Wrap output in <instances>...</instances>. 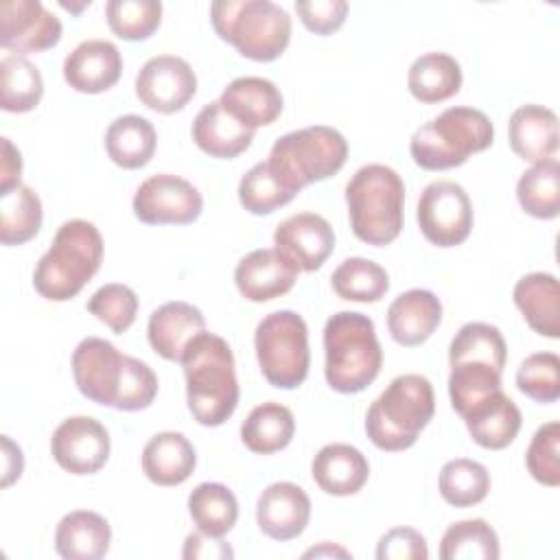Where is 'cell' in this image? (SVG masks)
<instances>
[{"instance_id": "8", "label": "cell", "mask_w": 560, "mask_h": 560, "mask_svg": "<svg viewBox=\"0 0 560 560\" xmlns=\"http://www.w3.org/2000/svg\"><path fill=\"white\" fill-rule=\"evenodd\" d=\"M348 158V142L335 127L313 125L280 136L267 158L269 168L298 195L304 186L322 182L341 171Z\"/></svg>"}, {"instance_id": "11", "label": "cell", "mask_w": 560, "mask_h": 560, "mask_svg": "<svg viewBox=\"0 0 560 560\" xmlns=\"http://www.w3.org/2000/svg\"><path fill=\"white\" fill-rule=\"evenodd\" d=\"M131 206L147 225H186L201 214L203 197L188 179L158 173L138 186Z\"/></svg>"}, {"instance_id": "1", "label": "cell", "mask_w": 560, "mask_h": 560, "mask_svg": "<svg viewBox=\"0 0 560 560\" xmlns=\"http://www.w3.org/2000/svg\"><path fill=\"white\" fill-rule=\"evenodd\" d=\"M186 400L192 418L203 427L223 424L238 405V381L230 343L201 330L182 354Z\"/></svg>"}, {"instance_id": "10", "label": "cell", "mask_w": 560, "mask_h": 560, "mask_svg": "<svg viewBox=\"0 0 560 560\" xmlns=\"http://www.w3.org/2000/svg\"><path fill=\"white\" fill-rule=\"evenodd\" d=\"M418 225L422 236L438 247H455L470 236L472 203L466 190L451 179L424 186L418 199Z\"/></svg>"}, {"instance_id": "23", "label": "cell", "mask_w": 560, "mask_h": 560, "mask_svg": "<svg viewBox=\"0 0 560 560\" xmlns=\"http://www.w3.org/2000/svg\"><path fill=\"white\" fill-rule=\"evenodd\" d=\"M221 107L241 125L258 129L271 125L282 112V94L273 81L262 77H238L223 90Z\"/></svg>"}, {"instance_id": "44", "label": "cell", "mask_w": 560, "mask_h": 560, "mask_svg": "<svg viewBox=\"0 0 560 560\" xmlns=\"http://www.w3.org/2000/svg\"><path fill=\"white\" fill-rule=\"evenodd\" d=\"M516 387L527 398L547 405L556 402L560 396V359L556 352H534L529 354L518 372Z\"/></svg>"}, {"instance_id": "24", "label": "cell", "mask_w": 560, "mask_h": 560, "mask_svg": "<svg viewBox=\"0 0 560 560\" xmlns=\"http://www.w3.org/2000/svg\"><path fill=\"white\" fill-rule=\"evenodd\" d=\"M311 475L319 490L326 494L350 497L365 486L370 477V464L357 446L337 442L317 451L311 462Z\"/></svg>"}, {"instance_id": "9", "label": "cell", "mask_w": 560, "mask_h": 560, "mask_svg": "<svg viewBox=\"0 0 560 560\" xmlns=\"http://www.w3.org/2000/svg\"><path fill=\"white\" fill-rule=\"evenodd\" d=\"M256 359L262 376L278 389H295L308 374V328L295 311L265 315L254 332Z\"/></svg>"}, {"instance_id": "4", "label": "cell", "mask_w": 560, "mask_h": 560, "mask_svg": "<svg viewBox=\"0 0 560 560\" xmlns=\"http://www.w3.org/2000/svg\"><path fill=\"white\" fill-rule=\"evenodd\" d=\"M346 203L354 236L383 247L398 238L405 219V184L385 164L361 166L346 184Z\"/></svg>"}, {"instance_id": "32", "label": "cell", "mask_w": 560, "mask_h": 560, "mask_svg": "<svg viewBox=\"0 0 560 560\" xmlns=\"http://www.w3.org/2000/svg\"><path fill=\"white\" fill-rule=\"evenodd\" d=\"M295 433L293 411L280 402H262L241 424L243 444L258 455L278 453L289 446Z\"/></svg>"}, {"instance_id": "50", "label": "cell", "mask_w": 560, "mask_h": 560, "mask_svg": "<svg viewBox=\"0 0 560 560\" xmlns=\"http://www.w3.org/2000/svg\"><path fill=\"white\" fill-rule=\"evenodd\" d=\"M234 551L228 542L221 540V536H208L203 532H195L186 536L182 558L192 560V558H232Z\"/></svg>"}, {"instance_id": "51", "label": "cell", "mask_w": 560, "mask_h": 560, "mask_svg": "<svg viewBox=\"0 0 560 560\" xmlns=\"http://www.w3.org/2000/svg\"><path fill=\"white\" fill-rule=\"evenodd\" d=\"M22 155L9 138H2V162H0V195L22 186Z\"/></svg>"}, {"instance_id": "21", "label": "cell", "mask_w": 560, "mask_h": 560, "mask_svg": "<svg viewBox=\"0 0 560 560\" xmlns=\"http://www.w3.org/2000/svg\"><path fill=\"white\" fill-rule=\"evenodd\" d=\"M508 138L512 151L532 164L551 160L558 151V116L536 103L521 105L510 116Z\"/></svg>"}, {"instance_id": "20", "label": "cell", "mask_w": 560, "mask_h": 560, "mask_svg": "<svg viewBox=\"0 0 560 560\" xmlns=\"http://www.w3.org/2000/svg\"><path fill=\"white\" fill-rule=\"evenodd\" d=\"M442 322V302L427 289L400 293L387 308V328L396 343L413 348L424 343Z\"/></svg>"}, {"instance_id": "34", "label": "cell", "mask_w": 560, "mask_h": 560, "mask_svg": "<svg viewBox=\"0 0 560 560\" xmlns=\"http://www.w3.org/2000/svg\"><path fill=\"white\" fill-rule=\"evenodd\" d=\"M44 94L39 68L22 55H4L0 61V107L24 114L37 107Z\"/></svg>"}, {"instance_id": "42", "label": "cell", "mask_w": 560, "mask_h": 560, "mask_svg": "<svg viewBox=\"0 0 560 560\" xmlns=\"http://www.w3.org/2000/svg\"><path fill=\"white\" fill-rule=\"evenodd\" d=\"M105 18L114 35L127 42L151 37L162 22V2L158 0H109Z\"/></svg>"}, {"instance_id": "5", "label": "cell", "mask_w": 560, "mask_h": 560, "mask_svg": "<svg viewBox=\"0 0 560 560\" xmlns=\"http://www.w3.org/2000/svg\"><path fill=\"white\" fill-rule=\"evenodd\" d=\"M435 411L433 387L427 376H396L385 392L370 405L365 416V433L381 451H405L416 444L420 431Z\"/></svg>"}, {"instance_id": "47", "label": "cell", "mask_w": 560, "mask_h": 560, "mask_svg": "<svg viewBox=\"0 0 560 560\" xmlns=\"http://www.w3.org/2000/svg\"><path fill=\"white\" fill-rule=\"evenodd\" d=\"M158 396V376L140 359L127 354V372L114 409L118 411H140L147 409Z\"/></svg>"}, {"instance_id": "13", "label": "cell", "mask_w": 560, "mask_h": 560, "mask_svg": "<svg viewBox=\"0 0 560 560\" xmlns=\"http://www.w3.org/2000/svg\"><path fill=\"white\" fill-rule=\"evenodd\" d=\"M197 92V77L190 63L175 55L151 57L136 77V96L153 112L175 114Z\"/></svg>"}, {"instance_id": "48", "label": "cell", "mask_w": 560, "mask_h": 560, "mask_svg": "<svg viewBox=\"0 0 560 560\" xmlns=\"http://www.w3.org/2000/svg\"><path fill=\"white\" fill-rule=\"evenodd\" d=\"M295 11L302 24L315 35H330L346 22L348 2L346 0H300Z\"/></svg>"}, {"instance_id": "39", "label": "cell", "mask_w": 560, "mask_h": 560, "mask_svg": "<svg viewBox=\"0 0 560 560\" xmlns=\"http://www.w3.org/2000/svg\"><path fill=\"white\" fill-rule=\"evenodd\" d=\"M438 488L442 499L455 508L481 503L490 492V472L483 464L466 457L451 459L442 466Z\"/></svg>"}, {"instance_id": "19", "label": "cell", "mask_w": 560, "mask_h": 560, "mask_svg": "<svg viewBox=\"0 0 560 560\" xmlns=\"http://www.w3.org/2000/svg\"><path fill=\"white\" fill-rule=\"evenodd\" d=\"M120 72V50L107 39H85L63 61L66 83L81 94H101L114 88Z\"/></svg>"}, {"instance_id": "27", "label": "cell", "mask_w": 560, "mask_h": 560, "mask_svg": "<svg viewBox=\"0 0 560 560\" xmlns=\"http://www.w3.org/2000/svg\"><path fill=\"white\" fill-rule=\"evenodd\" d=\"M192 140L210 158L232 160L249 149L254 140V129L241 125L230 116L219 101H212L201 107L192 120Z\"/></svg>"}, {"instance_id": "15", "label": "cell", "mask_w": 560, "mask_h": 560, "mask_svg": "<svg viewBox=\"0 0 560 560\" xmlns=\"http://www.w3.org/2000/svg\"><path fill=\"white\" fill-rule=\"evenodd\" d=\"M50 453L66 472L94 475L109 459V433L90 416H72L55 429Z\"/></svg>"}, {"instance_id": "25", "label": "cell", "mask_w": 560, "mask_h": 560, "mask_svg": "<svg viewBox=\"0 0 560 560\" xmlns=\"http://www.w3.org/2000/svg\"><path fill=\"white\" fill-rule=\"evenodd\" d=\"M470 438L490 451H501L514 442L521 431V409L516 402L503 394V389L492 392L477 405H472L464 416Z\"/></svg>"}, {"instance_id": "22", "label": "cell", "mask_w": 560, "mask_h": 560, "mask_svg": "<svg viewBox=\"0 0 560 560\" xmlns=\"http://www.w3.org/2000/svg\"><path fill=\"white\" fill-rule=\"evenodd\" d=\"M206 330L203 313L182 300L166 302L158 306L147 326V337L151 348L166 361H182L188 341Z\"/></svg>"}, {"instance_id": "37", "label": "cell", "mask_w": 560, "mask_h": 560, "mask_svg": "<svg viewBox=\"0 0 560 560\" xmlns=\"http://www.w3.org/2000/svg\"><path fill=\"white\" fill-rule=\"evenodd\" d=\"M332 289L348 302H378L389 291L387 271L370 258H346L330 276Z\"/></svg>"}, {"instance_id": "33", "label": "cell", "mask_w": 560, "mask_h": 560, "mask_svg": "<svg viewBox=\"0 0 560 560\" xmlns=\"http://www.w3.org/2000/svg\"><path fill=\"white\" fill-rule=\"evenodd\" d=\"M188 514L199 532L223 538L236 525L238 501L228 486L203 481L188 494Z\"/></svg>"}, {"instance_id": "49", "label": "cell", "mask_w": 560, "mask_h": 560, "mask_svg": "<svg viewBox=\"0 0 560 560\" xmlns=\"http://www.w3.org/2000/svg\"><path fill=\"white\" fill-rule=\"evenodd\" d=\"M378 560H427L429 547L424 536L413 527H394L376 545Z\"/></svg>"}, {"instance_id": "28", "label": "cell", "mask_w": 560, "mask_h": 560, "mask_svg": "<svg viewBox=\"0 0 560 560\" xmlns=\"http://www.w3.org/2000/svg\"><path fill=\"white\" fill-rule=\"evenodd\" d=\"M514 304L529 328L542 337H560V284L556 276L534 271L514 284Z\"/></svg>"}, {"instance_id": "46", "label": "cell", "mask_w": 560, "mask_h": 560, "mask_svg": "<svg viewBox=\"0 0 560 560\" xmlns=\"http://www.w3.org/2000/svg\"><path fill=\"white\" fill-rule=\"evenodd\" d=\"M529 475L549 488L560 483V424L556 420L536 429L525 453Z\"/></svg>"}, {"instance_id": "45", "label": "cell", "mask_w": 560, "mask_h": 560, "mask_svg": "<svg viewBox=\"0 0 560 560\" xmlns=\"http://www.w3.org/2000/svg\"><path fill=\"white\" fill-rule=\"evenodd\" d=\"M88 311L112 328V332L122 335L136 322L138 295L127 284L109 282L94 291V295L88 300Z\"/></svg>"}, {"instance_id": "2", "label": "cell", "mask_w": 560, "mask_h": 560, "mask_svg": "<svg viewBox=\"0 0 560 560\" xmlns=\"http://www.w3.org/2000/svg\"><path fill=\"white\" fill-rule=\"evenodd\" d=\"M103 236L85 219H70L59 225L48 252L33 271L35 291L50 302L72 300L101 269Z\"/></svg>"}, {"instance_id": "18", "label": "cell", "mask_w": 560, "mask_h": 560, "mask_svg": "<svg viewBox=\"0 0 560 560\" xmlns=\"http://www.w3.org/2000/svg\"><path fill=\"white\" fill-rule=\"evenodd\" d=\"M311 518L308 494L291 481H276L267 486L256 503L258 529L273 540L298 538Z\"/></svg>"}, {"instance_id": "3", "label": "cell", "mask_w": 560, "mask_h": 560, "mask_svg": "<svg viewBox=\"0 0 560 560\" xmlns=\"http://www.w3.org/2000/svg\"><path fill=\"white\" fill-rule=\"evenodd\" d=\"M326 383L339 394L363 392L381 372L383 350L374 322L357 311H339L324 326Z\"/></svg>"}, {"instance_id": "35", "label": "cell", "mask_w": 560, "mask_h": 560, "mask_svg": "<svg viewBox=\"0 0 560 560\" xmlns=\"http://www.w3.org/2000/svg\"><path fill=\"white\" fill-rule=\"evenodd\" d=\"M521 208L536 219H556L560 214V164L556 158L527 168L516 182Z\"/></svg>"}, {"instance_id": "16", "label": "cell", "mask_w": 560, "mask_h": 560, "mask_svg": "<svg viewBox=\"0 0 560 560\" xmlns=\"http://www.w3.org/2000/svg\"><path fill=\"white\" fill-rule=\"evenodd\" d=\"M273 245L298 271H315L335 249V232L330 223L315 212H300L278 223Z\"/></svg>"}, {"instance_id": "7", "label": "cell", "mask_w": 560, "mask_h": 560, "mask_svg": "<svg viewBox=\"0 0 560 560\" xmlns=\"http://www.w3.org/2000/svg\"><path fill=\"white\" fill-rule=\"evenodd\" d=\"M494 140L490 118L475 107H448L418 127L409 142L413 162L424 171L462 166L472 153L486 151Z\"/></svg>"}, {"instance_id": "36", "label": "cell", "mask_w": 560, "mask_h": 560, "mask_svg": "<svg viewBox=\"0 0 560 560\" xmlns=\"http://www.w3.org/2000/svg\"><path fill=\"white\" fill-rule=\"evenodd\" d=\"M42 199L28 186H18L0 195V243L22 245L42 228Z\"/></svg>"}, {"instance_id": "14", "label": "cell", "mask_w": 560, "mask_h": 560, "mask_svg": "<svg viewBox=\"0 0 560 560\" xmlns=\"http://www.w3.org/2000/svg\"><path fill=\"white\" fill-rule=\"evenodd\" d=\"M61 22L39 0H4L0 4V46L18 55L44 52L59 44Z\"/></svg>"}, {"instance_id": "41", "label": "cell", "mask_w": 560, "mask_h": 560, "mask_svg": "<svg viewBox=\"0 0 560 560\" xmlns=\"http://www.w3.org/2000/svg\"><path fill=\"white\" fill-rule=\"evenodd\" d=\"M501 370L481 361H459L451 365L448 396L453 409L464 416L472 405L501 389Z\"/></svg>"}, {"instance_id": "6", "label": "cell", "mask_w": 560, "mask_h": 560, "mask_svg": "<svg viewBox=\"0 0 560 560\" xmlns=\"http://www.w3.org/2000/svg\"><path fill=\"white\" fill-rule=\"evenodd\" d=\"M210 20L217 35L252 61L278 59L291 39V18L271 0H217Z\"/></svg>"}, {"instance_id": "12", "label": "cell", "mask_w": 560, "mask_h": 560, "mask_svg": "<svg viewBox=\"0 0 560 560\" xmlns=\"http://www.w3.org/2000/svg\"><path fill=\"white\" fill-rule=\"evenodd\" d=\"M127 372V354L101 337H85L72 352V376L79 392L98 405L116 407Z\"/></svg>"}, {"instance_id": "53", "label": "cell", "mask_w": 560, "mask_h": 560, "mask_svg": "<svg viewBox=\"0 0 560 560\" xmlns=\"http://www.w3.org/2000/svg\"><path fill=\"white\" fill-rule=\"evenodd\" d=\"M311 556H315V558H319V556H341V558H350V551H346L343 547H337V545H332V542H322L319 547H313V549L304 551V558H311Z\"/></svg>"}, {"instance_id": "29", "label": "cell", "mask_w": 560, "mask_h": 560, "mask_svg": "<svg viewBox=\"0 0 560 560\" xmlns=\"http://www.w3.org/2000/svg\"><path fill=\"white\" fill-rule=\"evenodd\" d=\"M112 527L90 510L66 514L55 529V551L63 560H101L109 551Z\"/></svg>"}, {"instance_id": "52", "label": "cell", "mask_w": 560, "mask_h": 560, "mask_svg": "<svg viewBox=\"0 0 560 560\" xmlns=\"http://www.w3.org/2000/svg\"><path fill=\"white\" fill-rule=\"evenodd\" d=\"M2 459H4V470H2V488H9L15 479H20L24 470V457L18 444L9 435H2Z\"/></svg>"}, {"instance_id": "31", "label": "cell", "mask_w": 560, "mask_h": 560, "mask_svg": "<svg viewBox=\"0 0 560 560\" xmlns=\"http://www.w3.org/2000/svg\"><path fill=\"white\" fill-rule=\"evenodd\" d=\"M407 88L420 103H442L462 88V68L446 52H424L409 66Z\"/></svg>"}, {"instance_id": "17", "label": "cell", "mask_w": 560, "mask_h": 560, "mask_svg": "<svg viewBox=\"0 0 560 560\" xmlns=\"http://www.w3.org/2000/svg\"><path fill=\"white\" fill-rule=\"evenodd\" d=\"M298 273V267L282 252L276 247H260L238 260L234 282L245 300L269 302L289 293Z\"/></svg>"}, {"instance_id": "38", "label": "cell", "mask_w": 560, "mask_h": 560, "mask_svg": "<svg viewBox=\"0 0 560 560\" xmlns=\"http://www.w3.org/2000/svg\"><path fill=\"white\" fill-rule=\"evenodd\" d=\"M499 553V536L483 518L448 525L440 542L442 560H497Z\"/></svg>"}, {"instance_id": "40", "label": "cell", "mask_w": 560, "mask_h": 560, "mask_svg": "<svg viewBox=\"0 0 560 560\" xmlns=\"http://www.w3.org/2000/svg\"><path fill=\"white\" fill-rule=\"evenodd\" d=\"M508 359V348L501 330L486 322H468L464 324L451 346H448V363L459 361H481L503 372Z\"/></svg>"}, {"instance_id": "26", "label": "cell", "mask_w": 560, "mask_h": 560, "mask_svg": "<svg viewBox=\"0 0 560 560\" xmlns=\"http://www.w3.org/2000/svg\"><path fill=\"white\" fill-rule=\"evenodd\" d=\"M197 464L195 446L184 433L162 431L155 433L142 448V472L155 486L184 483Z\"/></svg>"}, {"instance_id": "30", "label": "cell", "mask_w": 560, "mask_h": 560, "mask_svg": "<svg viewBox=\"0 0 560 560\" xmlns=\"http://www.w3.org/2000/svg\"><path fill=\"white\" fill-rule=\"evenodd\" d=\"M158 144L153 125L138 114L118 116L105 131V151L109 160L127 171L142 168L151 162Z\"/></svg>"}, {"instance_id": "43", "label": "cell", "mask_w": 560, "mask_h": 560, "mask_svg": "<svg viewBox=\"0 0 560 560\" xmlns=\"http://www.w3.org/2000/svg\"><path fill=\"white\" fill-rule=\"evenodd\" d=\"M295 195L269 168L267 160L254 164L238 182V201L252 214H269L287 206Z\"/></svg>"}]
</instances>
